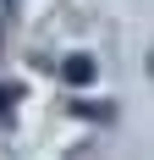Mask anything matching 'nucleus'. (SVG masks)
I'll return each instance as SVG.
<instances>
[{
	"label": "nucleus",
	"instance_id": "f257e3e1",
	"mask_svg": "<svg viewBox=\"0 0 154 160\" xmlns=\"http://www.w3.org/2000/svg\"><path fill=\"white\" fill-rule=\"evenodd\" d=\"M61 72H66V83H77V88H88V83H94V61H88V55H72Z\"/></svg>",
	"mask_w": 154,
	"mask_h": 160
}]
</instances>
